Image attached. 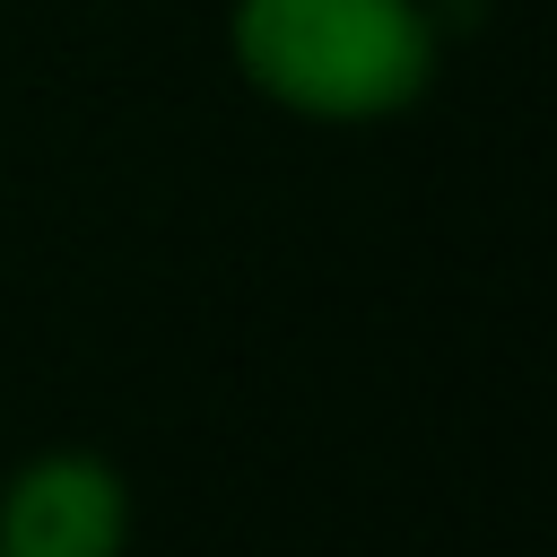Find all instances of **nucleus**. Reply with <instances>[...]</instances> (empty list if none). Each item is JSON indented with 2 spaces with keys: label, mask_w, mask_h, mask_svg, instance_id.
Returning <instances> with one entry per match:
<instances>
[{
  "label": "nucleus",
  "mask_w": 557,
  "mask_h": 557,
  "mask_svg": "<svg viewBox=\"0 0 557 557\" xmlns=\"http://www.w3.org/2000/svg\"><path fill=\"white\" fill-rule=\"evenodd\" d=\"M226 52L261 104L339 131L409 113L444 61L426 0H235Z\"/></svg>",
  "instance_id": "obj_1"
},
{
  "label": "nucleus",
  "mask_w": 557,
  "mask_h": 557,
  "mask_svg": "<svg viewBox=\"0 0 557 557\" xmlns=\"http://www.w3.org/2000/svg\"><path fill=\"white\" fill-rule=\"evenodd\" d=\"M131 531V479L87 444H52L0 479V557H122Z\"/></svg>",
  "instance_id": "obj_2"
}]
</instances>
